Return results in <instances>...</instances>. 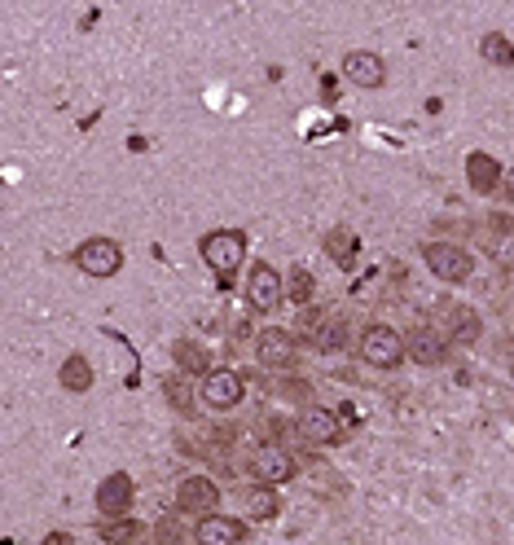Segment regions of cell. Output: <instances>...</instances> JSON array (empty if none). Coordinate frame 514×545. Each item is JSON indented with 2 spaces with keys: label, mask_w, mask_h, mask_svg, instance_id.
I'll list each match as a JSON object with an SVG mask.
<instances>
[{
  "label": "cell",
  "mask_w": 514,
  "mask_h": 545,
  "mask_svg": "<svg viewBox=\"0 0 514 545\" xmlns=\"http://www.w3.org/2000/svg\"><path fill=\"white\" fill-rule=\"evenodd\" d=\"M255 357H260V365H268V370L290 365V357H295V339H290V330H277V326L260 330V339H255Z\"/></svg>",
  "instance_id": "obj_9"
},
{
  "label": "cell",
  "mask_w": 514,
  "mask_h": 545,
  "mask_svg": "<svg viewBox=\"0 0 514 545\" xmlns=\"http://www.w3.org/2000/svg\"><path fill=\"white\" fill-rule=\"evenodd\" d=\"M427 269L440 277V282H466L471 269H475V260L462 247H453V242H431L427 247Z\"/></svg>",
  "instance_id": "obj_5"
},
{
  "label": "cell",
  "mask_w": 514,
  "mask_h": 545,
  "mask_svg": "<svg viewBox=\"0 0 514 545\" xmlns=\"http://www.w3.org/2000/svg\"><path fill=\"white\" fill-rule=\"evenodd\" d=\"M361 357L370 361L374 370H396L409 352H405V339H400L391 326H370L361 335Z\"/></svg>",
  "instance_id": "obj_2"
},
{
  "label": "cell",
  "mask_w": 514,
  "mask_h": 545,
  "mask_svg": "<svg viewBox=\"0 0 514 545\" xmlns=\"http://www.w3.org/2000/svg\"><path fill=\"white\" fill-rule=\"evenodd\" d=\"M242 396H247V383H242L238 370H207L203 387H198V400H203L207 409H220V414L242 405Z\"/></svg>",
  "instance_id": "obj_3"
},
{
  "label": "cell",
  "mask_w": 514,
  "mask_h": 545,
  "mask_svg": "<svg viewBox=\"0 0 514 545\" xmlns=\"http://www.w3.org/2000/svg\"><path fill=\"white\" fill-rule=\"evenodd\" d=\"M405 352H409V357L418 361V365H440L449 348H444V339L431 335V330H413L409 343H405Z\"/></svg>",
  "instance_id": "obj_14"
},
{
  "label": "cell",
  "mask_w": 514,
  "mask_h": 545,
  "mask_svg": "<svg viewBox=\"0 0 514 545\" xmlns=\"http://www.w3.org/2000/svg\"><path fill=\"white\" fill-rule=\"evenodd\" d=\"M141 532V524H132V519H119V524L106 528V541H132Z\"/></svg>",
  "instance_id": "obj_18"
},
{
  "label": "cell",
  "mask_w": 514,
  "mask_h": 545,
  "mask_svg": "<svg viewBox=\"0 0 514 545\" xmlns=\"http://www.w3.org/2000/svg\"><path fill=\"white\" fill-rule=\"evenodd\" d=\"M62 383H71V392H84V387H88V370H84V361L62 365Z\"/></svg>",
  "instance_id": "obj_17"
},
{
  "label": "cell",
  "mask_w": 514,
  "mask_h": 545,
  "mask_svg": "<svg viewBox=\"0 0 514 545\" xmlns=\"http://www.w3.org/2000/svg\"><path fill=\"white\" fill-rule=\"evenodd\" d=\"M247 299H251L255 313H273V308L286 299V286H282V277H277L273 264H255V269H251V277H247Z\"/></svg>",
  "instance_id": "obj_6"
},
{
  "label": "cell",
  "mask_w": 514,
  "mask_h": 545,
  "mask_svg": "<svg viewBox=\"0 0 514 545\" xmlns=\"http://www.w3.org/2000/svg\"><path fill=\"white\" fill-rule=\"evenodd\" d=\"M75 264H80V273H88V277H115L124 269V251L110 238H88L84 247L75 251Z\"/></svg>",
  "instance_id": "obj_4"
},
{
  "label": "cell",
  "mask_w": 514,
  "mask_h": 545,
  "mask_svg": "<svg viewBox=\"0 0 514 545\" xmlns=\"http://www.w3.org/2000/svg\"><path fill=\"white\" fill-rule=\"evenodd\" d=\"M343 75H348L356 88H383L387 66H383V58H378V53H370V49H352L348 58H343Z\"/></svg>",
  "instance_id": "obj_8"
},
{
  "label": "cell",
  "mask_w": 514,
  "mask_h": 545,
  "mask_svg": "<svg viewBox=\"0 0 514 545\" xmlns=\"http://www.w3.org/2000/svg\"><path fill=\"white\" fill-rule=\"evenodd\" d=\"M242 506H247L251 519H273L282 510V497H277L273 484H247L242 488Z\"/></svg>",
  "instance_id": "obj_13"
},
{
  "label": "cell",
  "mask_w": 514,
  "mask_h": 545,
  "mask_svg": "<svg viewBox=\"0 0 514 545\" xmlns=\"http://www.w3.org/2000/svg\"><path fill=\"white\" fill-rule=\"evenodd\" d=\"M290 282H295V286H290V295H295V299H308V277H304V273H295Z\"/></svg>",
  "instance_id": "obj_20"
},
{
  "label": "cell",
  "mask_w": 514,
  "mask_h": 545,
  "mask_svg": "<svg viewBox=\"0 0 514 545\" xmlns=\"http://www.w3.org/2000/svg\"><path fill=\"white\" fill-rule=\"evenodd\" d=\"M299 431H304L308 444H339L343 440V422L330 414V409H308L299 418Z\"/></svg>",
  "instance_id": "obj_10"
},
{
  "label": "cell",
  "mask_w": 514,
  "mask_h": 545,
  "mask_svg": "<svg viewBox=\"0 0 514 545\" xmlns=\"http://www.w3.org/2000/svg\"><path fill=\"white\" fill-rule=\"evenodd\" d=\"M330 255H334V260H348V255H352V238L334 233V238H330Z\"/></svg>",
  "instance_id": "obj_19"
},
{
  "label": "cell",
  "mask_w": 514,
  "mask_h": 545,
  "mask_svg": "<svg viewBox=\"0 0 514 545\" xmlns=\"http://www.w3.org/2000/svg\"><path fill=\"white\" fill-rule=\"evenodd\" d=\"M449 330L457 343H475L479 339V317L471 308H449Z\"/></svg>",
  "instance_id": "obj_16"
},
{
  "label": "cell",
  "mask_w": 514,
  "mask_h": 545,
  "mask_svg": "<svg viewBox=\"0 0 514 545\" xmlns=\"http://www.w3.org/2000/svg\"><path fill=\"white\" fill-rule=\"evenodd\" d=\"M506 194L514 198V172H510V181H506Z\"/></svg>",
  "instance_id": "obj_22"
},
{
  "label": "cell",
  "mask_w": 514,
  "mask_h": 545,
  "mask_svg": "<svg viewBox=\"0 0 514 545\" xmlns=\"http://www.w3.org/2000/svg\"><path fill=\"white\" fill-rule=\"evenodd\" d=\"M44 545H71V537H66V532H53V537L44 541Z\"/></svg>",
  "instance_id": "obj_21"
},
{
  "label": "cell",
  "mask_w": 514,
  "mask_h": 545,
  "mask_svg": "<svg viewBox=\"0 0 514 545\" xmlns=\"http://www.w3.org/2000/svg\"><path fill=\"white\" fill-rule=\"evenodd\" d=\"M176 502H181V510H189V515L207 519V515H216V506H220V488H216V480H207V475H189Z\"/></svg>",
  "instance_id": "obj_7"
},
{
  "label": "cell",
  "mask_w": 514,
  "mask_h": 545,
  "mask_svg": "<svg viewBox=\"0 0 514 545\" xmlns=\"http://www.w3.org/2000/svg\"><path fill=\"white\" fill-rule=\"evenodd\" d=\"M203 264L216 277H233L242 269V255H247V238H242L238 229H216V233H207L203 238Z\"/></svg>",
  "instance_id": "obj_1"
},
{
  "label": "cell",
  "mask_w": 514,
  "mask_h": 545,
  "mask_svg": "<svg viewBox=\"0 0 514 545\" xmlns=\"http://www.w3.org/2000/svg\"><path fill=\"white\" fill-rule=\"evenodd\" d=\"M128 480H124V475H110V480L102 484V493H97V506H102V510H110V515H119V510H124L128 506Z\"/></svg>",
  "instance_id": "obj_15"
},
{
  "label": "cell",
  "mask_w": 514,
  "mask_h": 545,
  "mask_svg": "<svg viewBox=\"0 0 514 545\" xmlns=\"http://www.w3.org/2000/svg\"><path fill=\"white\" fill-rule=\"evenodd\" d=\"M242 541V524L229 515H207L198 519V545H238Z\"/></svg>",
  "instance_id": "obj_11"
},
{
  "label": "cell",
  "mask_w": 514,
  "mask_h": 545,
  "mask_svg": "<svg viewBox=\"0 0 514 545\" xmlns=\"http://www.w3.org/2000/svg\"><path fill=\"white\" fill-rule=\"evenodd\" d=\"M255 475H260L264 484H286L290 475H295V458H290L286 449H260V458H255Z\"/></svg>",
  "instance_id": "obj_12"
}]
</instances>
